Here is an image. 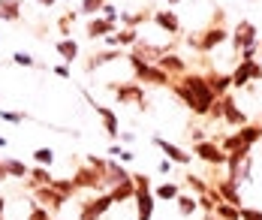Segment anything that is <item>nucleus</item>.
Returning <instances> with one entry per match:
<instances>
[{
  "label": "nucleus",
  "instance_id": "7c9ffc66",
  "mask_svg": "<svg viewBox=\"0 0 262 220\" xmlns=\"http://www.w3.org/2000/svg\"><path fill=\"white\" fill-rule=\"evenodd\" d=\"M154 196L157 199H163V202H172V199H178L181 196V190H178V184H160V187H154Z\"/></svg>",
  "mask_w": 262,
  "mask_h": 220
},
{
  "label": "nucleus",
  "instance_id": "423d86ee",
  "mask_svg": "<svg viewBox=\"0 0 262 220\" xmlns=\"http://www.w3.org/2000/svg\"><path fill=\"white\" fill-rule=\"evenodd\" d=\"M193 154L199 157V160H205V163H211V166H223V163H229V154L217 145V142H196L193 145Z\"/></svg>",
  "mask_w": 262,
  "mask_h": 220
},
{
  "label": "nucleus",
  "instance_id": "09e8293b",
  "mask_svg": "<svg viewBox=\"0 0 262 220\" xmlns=\"http://www.w3.org/2000/svg\"><path fill=\"white\" fill-rule=\"evenodd\" d=\"M172 160H166V157H163V160H160V172H163V175H169V172H172Z\"/></svg>",
  "mask_w": 262,
  "mask_h": 220
},
{
  "label": "nucleus",
  "instance_id": "a18cd8bd",
  "mask_svg": "<svg viewBox=\"0 0 262 220\" xmlns=\"http://www.w3.org/2000/svg\"><path fill=\"white\" fill-rule=\"evenodd\" d=\"M241 220H262V211H256V208H244V205H241Z\"/></svg>",
  "mask_w": 262,
  "mask_h": 220
},
{
  "label": "nucleus",
  "instance_id": "4be33fe9",
  "mask_svg": "<svg viewBox=\"0 0 262 220\" xmlns=\"http://www.w3.org/2000/svg\"><path fill=\"white\" fill-rule=\"evenodd\" d=\"M108 196H112V202L115 205H121V202H127V199H136V184L130 181H121V184H115L112 190H108Z\"/></svg>",
  "mask_w": 262,
  "mask_h": 220
},
{
  "label": "nucleus",
  "instance_id": "5701e85b",
  "mask_svg": "<svg viewBox=\"0 0 262 220\" xmlns=\"http://www.w3.org/2000/svg\"><path fill=\"white\" fill-rule=\"evenodd\" d=\"M6 166V172H9V178H18V181H27V175H30V166L25 160H18V157H6L3 160Z\"/></svg>",
  "mask_w": 262,
  "mask_h": 220
},
{
  "label": "nucleus",
  "instance_id": "58836bf2",
  "mask_svg": "<svg viewBox=\"0 0 262 220\" xmlns=\"http://www.w3.org/2000/svg\"><path fill=\"white\" fill-rule=\"evenodd\" d=\"M100 15H103L105 21H118V18H121V9H118L115 0H112V3H105L103 9H100Z\"/></svg>",
  "mask_w": 262,
  "mask_h": 220
},
{
  "label": "nucleus",
  "instance_id": "0eeeda50",
  "mask_svg": "<svg viewBox=\"0 0 262 220\" xmlns=\"http://www.w3.org/2000/svg\"><path fill=\"white\" fill-rule=\"evenodd\" d=\"M229 39V30L223 28V25H214V28H208L205 33H202V39H190V46L193 49H199V52H211L214 46H220V42H226Z\"/></svg>",
  "mask_w": 262,
  "mask_h": 220
},
{
  "label": "nucleus",
  "instance_id": "2eb2a0df",
  "mask_svg": "<svg viewBox=\"0 0 262 220\" xmlns=\"http://www.w3.org/2000/svg\"><path fill=\"white\" fill-rule=\"evenodd\" d=\"M220 100H223V121H226V124H232V127H244V124H247V115L235 106V100H232L229 94H226V97H220Z\"/></svg>",
  "mask_w": 262,
  "mask_h": 220
},
{
  "label": "nucleus",
  "instance_id": "6ab92c4d",
  "mask_svg": "<svg viewBox=\"0 0 262 220\" xmlns=\"http://www.w3.org/2000/svg\"><path fill=\"white\" fill-rule=\"evenodd\" d=\"M214 190L220 193V199H223V202H229V205L241 208V193H238V184H235V181H229V178H226V181H220Z\"/></svg>",
  "mask_w": 262,
  "mask_h": 220
},
{
  "label": "nucleus",
  "instance_id": "8fccbe9b",
  "mask_svg": "<svg viewBox=\"0 0 262 220\" xmlns=\"http://www.w3.org/2000/svg\"><path fill=\"white\" fill-rule=\"evenodd\" d=\"M9 178V172H6V166H3V160H0V181H6Z\"/></svg>",
  "mask_w": 262,
  "mask_h": 220
},
{
  "label": "nucleus",
  "instance_id": "a211bd4d",
  "mask_svg": "<svg viewBox=\"0 0 262 220\" xmlns=\"http://www.w3.org/2000/svg\"><path fill=\"white\" fill-rule=\"evenodd\" d=\"M157 67H160V70H166L169 76H184V73H187V63H184L178 55H160L157 57Z\"/></svg>",
  "mask_w": 262,
  "mask_h": 220
},
{
  "label": "nucleus",
  "instance_id": "20e7f679",
  "mask_svg": "<svg viewBox=\"0 0 262 220\" xmlns=\"http://www.w3.org/2000/svg\"><path fill=\"white\" fill-rule=\"evenodd\" d=\"M33 202H39L42 208H49L52 214H57V211H63V208H67L70 196H63L57 187L49 184V187H36V190H33Z\"/></svg>",
  "mask_w": 262,
  "mask_h": 220
},
{
  "label": "nucleus",
  "instance_id": "72a5a7b5",
  "mask_svg": "<svg viewBox=\"0 0 262 220\" xmlns=\"http://www.w3.org/2000/svg\"><path fill=\"white\" fill-rule=\"evenodd\" d=\"M33 160H36V166H49V169H52L54 151L52 148H36V151H33Z\"/></svg>",
  "mask_w": 262,
  "mask_h": 220
},
{
  "label": "nucleus",
  "instance_id": "6e6552de",
  "mask_svg": "<svg viewBox=\"0 0 262 220\" xmlns=\"http://www.w3.org/2000/svg\"><path fill=\"white\" fill-rule=\"evenodd\" d=\"M108 91H115L118 103H139L145 109V91L139 82H127V84H108Z\"/></svg>",
  "mask_w": 262,
  "mask_h": 220
},
{
  "label": "nucleus",
  "instance_id": "c03bdc74",
  "mask_svg": "<svg viewBox=\"0 0 262 220\" xmlns=\"http://www.w3.org/2000/svg\"><path fill=\"white\" fill-rule=\"evenodd\" d=\"M133 184H136V190H151L148 175H133Z\"/></svg>",
  "mask_w": 262,
  "mask_h": 220
},
{
  "label": "nucleus",
  "instance_id": "393cba45",
  "mask_svg": "<svg viewBox=\"0 0 262 220\" xmlns=\"http://www.w3.org/2000/svg\"><path fill=\"white\" fill-rule=\"evenodd\" d=\"M0 18L3 21H18L21 18V0H0Z\"/></svg>",
  "mask_w": 262,
  "mask_h": 220
},
{
  "label": "nucleus",
  "instance_id": "c756f323",
  "mask_svg": "<svg viewBox=\"0 0 262 220\" xmlns=\"http://www.w3.org/2000/svg\"><path fill=\"white\" fill-rule=\"evenodd\" d=\"M250 82H253V79H250V63H244V60H241V63H238V70L232 73V87H247Z\"/></svg>",
  "mask_w": 262,
  "mask_h": 220
},
{
  "label": "nucleus",
  "instance_id": "473e14b6",
  "mask_svg": "<svg viewBox=\"0 0 262 220\" xmlns=\"http://www.w3.org/2000/svg\"><path fill=\"white\" fill-rule=\"evenodd\" d=\"M105 3H112V0H81L79 12H81V15H97Z\"/></svg>",
  "mask_w": 262,
  "mask_h": 220
},
{
  "label": "nucleus",
  "instance_id": "603ef678",
  "mask_svg": "<svg viewBox=\"0 0 262 220\" xmlns=\"http://www.w3.org/2000/svg\"><path fill=\"white\" fill-rule=\"evenodd\" d=\"M3 208H6V199L0 196V220H3Z\"/></svg>",
  "mask_w": 262,
  "mask_h": 220
},
{
  "label": "nucleus",
  "instance_id": "f704fd0d",
  "mask_svg": "<svg viewBox=\"0 0 262 220\" xmlns=\"http://www.w3.org/2000/svg\"><path fill=\"white\" fill-rule=\"evenodd\" d=\"M27 220H54V214L49 211V208H42L39 202H33V205H30V214H27Z\"/></svg>",
  "mask_w": 262,
  "mask_h": 220
},
{
  "label": "nucleus",
  "instance_id": "6e6d98bb",
  "mask_svg": "<svg viewBox=\"0 0 262 220\" xmlns=\"http://www.w3.org/2000/svg\"><path fill=\"white\" fill-rule=\"evenodd\" d=\"M259 57H262V49H259Z\"/></svg>",
  "mask_w": 262,
  "mask_h": 220
},
{
  "label": "nucleus",
  "instance_id": "f8f14e48",
  "mask_svg": "<svg viewBox=\"0 0 262 220\" xmlns=\"http://www.w3.org/2000/svg\"><path fill=\"white\" fill-rule=\"evenodd\" d=\"M151 21H154L160 30H166L169 36H178V33H181V21H178V15H175L172 9H160V12H154Z\"/></svg>",
  "mask_w": 262,
  "mask_h": 220
},
{
  "label": "nucleus",
  "instance_id": "3c124183",
  "mask_svg": "<svg viewBox=\"0 0 262 220\" xmlns=\"http://www.w3.org/2000/svg\"><path fill=\"white\" fill-rule=\"evenodd\" d=\"M36 3H39V6H54L57 0H36Z\"/></svg>",
  "mask_w": 262,
  "mask_h": 220
},
{
  "label": "nucleus",
  "instance_id": "aec40b11",
  "mask_svg": "<svg viewBox=\"0 0 262 220\" xmlns=\"http://www.w3.org/2000/svg\"><path fill=\"white\" fill-rule=\"evenodd\" d=\"M172 91H175V94H178V97H181V103L184 106H187V109L193 112V115H205V109H202V103H199V100H196V97H193V94H190V87H187V84H172Z\"/></svg>",
  "mask_w": 262,
  "mask_h": 220
},
{
  "label": "nucleus",
  "instance_id": "4c0bfd02",
  "mask_svg": "<svg viewBox=\"0 0 262 220\" xmlns=\"http://www.w3.org/2000/svg\"><path fill=\"white\" fill-rule=\"evenodd\" d=\"M73 21H76V12H67V15H60L57 28H60V33H63V39H70V28H73Z\"/></svg>",
  "mask_w": 262,
  "mask_h": 220
},
{
  "label": "nucleus",
  "instance_id": "c85d7f7f",
  "mask_svg": "<svg viewBox=\"0 0 262 220\" xmlns=\"http://www.w3.org/2000/svg\"><path fill=\"white\" fill-rule=\"evenodd\" d=\"M148 18H154L148 9H142V12H121V21H124L127 28H139V25H145Z\"/></svg>",
  "mask_w": 262,
  "mask_h": 220
},
{
  "label": "nucleus",
  "instance_id": "4468645a",
  "mask_svg": "<svg viewBox=\"0 0 262 220\" xmlns=\"http://www.w3.org/2000/svg\"><path fill=\"white\" fill-rule=\"evenodd\" d=\"M88 36L91 39H105L108 33H118V28H115V21H105L103 15H94L91 21H88Z\"/></svg>",
  "mask_w": 262,
  "mask_h": 220
},
{
  "label": "nucleus",
  "instance_id": "1a4fd4ad",
  "mask_svg": "<svg viewBox=\"0 0 262 220\" xmlns=\"http://www.w3.org/2000/svg\"><path fill=\"white\" fill-rule=\"evenodd\" d=\"M256 25L253 21H238L235 33H232V46H235L238 52H244V49H250V46H256Z\"/></svg>",
  "mask_w": 262,
  "mask_h": 220
},
{
  "label": "nucleus",
  "instance_id": "4d7b16f0",
  "mask_svg": "<svg viewBox=\"0 0 262 220\" xmlns=\"http://www.w3.org/2000/svg\"><path fill=\"white\" fill-rule=\"evenodd\" d=\"M259 124H262V118H259Z\"/></svg>",
  "mask_w": 262,
  "mask_h": 220
},
{
  "label": "nucleus",
  "instance_id": "a19ab883",
  "mask_svg": "<svg viewBox=\"0 0 262 220\" xmlns=\"http://www.w3.org/2000/svg\"><path fill=\"white\" fill-rule=\"evenodd\" d=\"M187 187H193L196 190V196H202V193H208L211 187L202 181V178H196V175H187Z\"/></svg>",
  "mask_w": 262,
  "mask_h": 220
},
{
  "label": "nucleus",
  "instance_id": "dca6fc26",
  "mask_svg": "<svg viewBox=\"0 0 262 220\" xmlns=\"http://www.w3.org/2000/svg\"><path fill=\"white\" fill-rule=\"evenodd\" d=\"M49 184H54L52 169H49V166H33L30 175H27V187L36 190V187H49Z\"/></svg>",
  "mask_w": 262,
  "mask_h": 220
},
{
  "label": "nucleus",
  "instance_id": "412c9836",
  "mask_svg": "<svg viewBox=\"0 0 262 220\" xmlns=\"http://www.w3.org/2000/svg\"><path fill=\"white\" fill-rule=\"evenodd\" d=\"M208 87L214 91V97H226V91L232 87V76H223V73H208L205 76Z\"/></svg>",
  "mask_w": 262,
  "mask_h": 220
},
{
  "label": "nucleus",
  "instance_id": "cd10ccee",
  "mask_svg": "<svg viewBox=\"0 0 262 220\" xmlns=\"http://www.w3.org/2000/svg\"><path fill=\"white\" fill-rule=\"evenodd\" d=\"M214 217H220V220H241V208L229 205V202H217V205H214Z\"/></svg>",
  "mask_w": 262,
  "mask_h": 220
},
{
  "label": "nucleus",
  "instance_id": "7ed1b4c3",
  "mask_svg": "<svg viewBox=\"0 0 262 220\" xmlns=\"http://www.w3.org/2000/svg\"><path fill=\"white\" fill-rule=\"evenodd\" d=\"M73 184H76L79 190H103V187H105V172L94 169L91 163H84V166H79V169H76Z\"/></svg>",
  "mask_w": 262,
  "mask_h": 220
},
{
  "label": "nucleus",
  "instance_id": "79ce46f5",
  "mask_svg": "<svg viewBox=\"0 0 262 220\" xmlns=\"http://www.w3.org/2000/svg\"><path fill=\"white\" fill-rule=\"evenodd\" d=\"M12 63H18V67H36V57L27 55V52H15L12 55Z\"/></svg>",
  "mask_w": 262,
  "mask_h": 220
},
{
  "label": "nucleus",
  "instance_id": "ddd939ff",
  "mask_svg": "<svg viewBox=\"0 0 262 220\" xmlns=\"http://www.w3.org/2000/svg\"><path fill=\"white\" fill-rule=\"evenodd\" d=\"M94 112L100 115V121H103V130L108 133V139H118L121 136V130H118V115L108 109V106H100V103H91Z\"/></svg>",
  "mask_w": 262,
  "mask_h": 220
},
{
  "label": "nucleus",
  "instance_id": "f03ea898",
  "mask_svg": "<svg viewBox=\"0 0 262 220\" xmlns=\"http://www.w3.org/2000/svg\"><path fill=\"white\" fill-rule=\"evenodd\" d=\"M181 84H187L190 87V94L202 103V109H205V115L211 112V106L220 100V97H214V91L208 87V82H205V76H199V73H184Z\"/></svg>",
  "mask_w": 262,
  "mask_h": 220
},
{
  "label": "nucleus",
  "instance_id": "9b49d317",
  "mask_svg": "<svg viewBox=\"0 0 262 220\" xmlns=\"http://www.w3.org/2000/svg\"><path fill=\"white\" fill-rule=\"evenodd\" d=\"M154 202H157L154 190H136V217L151 220L154 217Z\"/></svg>",
  "mask_w": 262,
  "mask_h": 220
},
{
  "label": "nucleus",
  "instance_id": "5fc2aeb1",
  "mask_svg": "<svg viewBox=\"0 0 262 220\" xmlns=\"http://www.w3.org/2000/svg\"><path fill=\"white\" fill-rule=\"evenodd\" d=\"M169 3H172V6H178V3H181V0H169Z\"/></svg>",
  "mask_w": 262,
  "mask_h": 220
},
{
  "label": "nucleus",
  "instance_id": "bb28decb",
  "mask_svg": "<svg viewBox=\"0 0 262 220\" xmlns=\"http://www.w3.org/2000/svg\"><path fill=\"white\" fill-rule=\"evenodd\" d=\"M238 136H241V142H244V145H250V148H253V145L262 139V124H259V127H253V124L238 127Z\"/></svg>",
  "mask_w": 262,
  "mask_h": 220
},
{
  "label": "nucleus",
  "instance_id": "39448f33",
  "mask_svg": "<svg viewBox=\"0 0 262 220\" xmlns=\"http://www.w3.org/2000/svg\"><path fill=\"white\" fill-rule=\"evenodd\" d=\"M115 202H112V196L108 193H103V196H91V199H84L79 208V220H100L112 208Z\"/></svg>",
  "mask_w": 262,
  "mask_h": 220
},
{
  "label": "nucleus",
  "instance_id": "b1692460",
  "mask_svg": "<svg viewBox=\"0 0 262 220\" xmlns=\"http://www.w3.org/2000/svg\"><path fill=\"white\" fill-rule=\"evenodd\" d=\"M133 175L124 169V166H118L115 160H108V169H105V184L108 187H115V184H121V181H130Z\"/></svg>",
  "mask_w": 262,
  "mask_h": 220
},
{
  "label": "nucleus",
  "instance_id": "e433bc0d",
  "mask_svg": "<svg viewBox=\"0 0 262 220\" xmlns=\"http://www.w3.org/2000/svg\"><path fill=\"white\" fill-rule=\"evenodd\" d=\"M52 187H57V190L63 193V196H73V193L79 190L76 184H73V178H54V184Z\"/></svg>",
  "mask_w": 262,
  "mask_h": 220
},
{
  "label": "nucleus",
  "instance_id": "9d476101",
  "mask_svg": "<svg viewBox=\"0 0 262 220\" xmlns=\"http://www.w3.org/2000/svg\"><path fill=\"white\" fill-rule=\"evenodd\" d=\"M154 145L166 154V160H172V163H178V166H187L190 160H193V154H190V151H184V148H178L175 142H166V139L157 136V139H154Z\"/></svg>",
  "mask_w": 262,
  "mask_h": 220
},
{
  "label": "nucleus",
  "instance_id": "c9c22d12",
  "mask_svg": "<svg viewBox=\"0 0 262 220\" xmlns=\"http://www.w3.org/2000/svg\"><path fill=\"white\" fill-rule=\"evenodd\" d=\"M241 145H244V142H241V136H238V130H235V133H232V136H226V139H223V142H220V148H223L226 154H232V151H238Z\"/></svg>",
  "mask_w": 262,
  "mask_h": 220
},
{
  "label": "nucleus",
  "instance_id": "f257e3e1",
  "mask_svg": "<svg viewBox=\"0 0 262 220\" xmlns=\"http://www.w3.org/2000/svg\"><path fill=\"white\" fill-rule=\"evenodd\" d=\"M127 57H130V67H133V73H136V79H142V82H148V84H163V87L172 84V76L166 70L151 67L142 55H127Z\"/></svg>",
  "mask_w": 262,
  "mask_h": 220
},
{
  "label": "nucleus",
  "instance_id": "49530a36",
  "mask_svg": "<svg viewBox=\"0 0 262 220\" xmlns=\"http://www.w3.org/2000/svg\"><path fill=\"white\" fill-rule=\"evenodd\" d=\"M256 52H259L256 46H250V49H244V52H241V60H244V63H250V60H256Z\"/></svg>",
  "mask_w": 262,
  "mask_h": 220
},
{
  "label": "nucleus",
  "instance_id": "ea45409f",
  "mask_svg": "<svg viewBox=\"0 0 262 220\" xmlns=\"http://www.w3.org/2000/svg\"><path fill=\"white\" fill-rule=\"evenodd\" d=\"M0 121H6V124H21V121H27L25 112H6L0 109Z\"/></svg>",
  "mask_w": 262,
  "mask_h": 220
},
{
  "label": "nucleus",
  "instance_id": "de8ad7c7",
  "mask_svg": "<svg viewBox=\"0 0 262 220\" xmlns=\"http://www.w3.org/2000/svg\"><path fill=\"white\" fill-rule=\"evenodd\" d=\"M208 115L214 118V121H220V118H223V100H217V103L211 106V112H208Z\"/></svg>",
  "mask_w": 262,
  "mask_h": 220
},
{
  "label": "nucleus",
  "instance_id": "2f4dec72",
  "mask_svg": "<svg viewBox=\"0 0 262 220\" xmlns=\"http://www.w3.org/2000/svg\"><path fill=\"white\" fill-rule=\"evenodd\" d=\"M175 202H178V211H181V217H190V214H193V211L199 208L196 196H184V193H181V196H178Z\"/></svg>",
  "mask_w": 262,
  "mask_h": 220
},
{
  "label": "nucleus",
  "instance_id": "37998d69",
  "mask_svg": "<svg viewBox=\"0 0 262 220\" xmlns=\"http://www.w3.org/2000/svg\"><path fill=\"white\" fill-rule=\"evenodd\" d=\"M108 154H115V157H121L124 163H130L133 157H136L133 151H127V148H121V145H112V148H108Z\"/></svg>",
  "mask_w": 262,
  "mask_h": 220
},
{
  "label": "nucleus",
  "instance_id": "a878e982",
  "mask_svg": "<svg viewBox=\"0 0 262 220\" xmlns=\"http://www.w3.org/2000/svg\"><path fill=\"white\" fill-rule=\"evenodd\" d=\"M54 49H57V55L63 57L67 63H73V60L79 57V42H76V39H60Z\"/></svg>",
  "mask_w": 262,
  "mask_h": 220
},
{
  "label": "nucleus",
  "instance_id": "f3484780",
  "mask_svg": "<svg viewBox=\"0 0 262 220\" xmlns=\"http://www.w3.org/2000/svg\"><path fill=\"white\" fill-rule=\"evenodd\" d=\"M118 57H121V49H105V52H97L94 57H88V60H84V70H88V73H94V70H100V67L112 63V60H118Z\"/></svg>",
  "mask_w": 262,
  "mask_h": 220
},
{
  "label": "nucleus",
  "instance_id": "864d4df0",
  "mask_svg": "<svg viewBox=\"0 0 262 220\" xmlns=\"http://www.w3.org/2000/svg\"><path fill=\"white\" fill-rule=\"evenodd\" d=\"M0 148H6V139H3V136H0Z\"/></svg>",
  "mask_w": 262,
  "mask_h": 220
}]
</instances>
